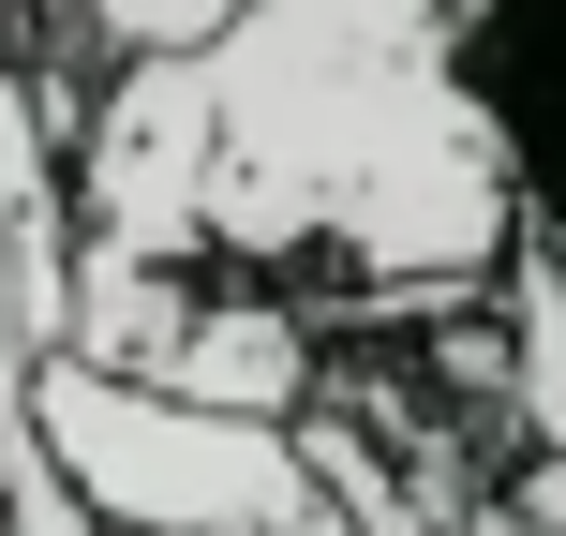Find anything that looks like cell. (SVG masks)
<instances>
[{
    "instance_id": "obj_1",
    "label": "cell",
    "mask_w": 566,
    "mask_h": 536,
    "mask_svg": "<svg viewBox=\"0 0 566 536\" xmlns=\"http://www.w3.org/2000/svg\"><path fill=\"white\" fill-rule=\"evenodd\" d=\"M478 45L492 0H239V30L209 45V254L239 283L343 269L358 313L402 328L507 298L537 195Z\"/></svg>"
},
{
    "instance_id": "obj_2",
    "label": "cell",
    "mask_w": 566,
    "mask_h": 536,
    "mask_svg": "<svg viewBox=\"0 0 566 536\" xmlns=\"http://www.w3.org/2000/svg\"><path fill=\"white\" fill-rule=\"evenodd\" d=\"M15 418L105 536H343L328 477L283 418H209V402L149 388V372H90V358H45Z\"/></svg>"
},
{
    "instance_id": "obj_3",
    "label": "cell",
    "mask_w": 566,
    "mask_h": 536,
    "mask_svg": "<svg viewBox=\"0 0 566 536\" xmlns=\"http://www.w3.org/2000/svg\"><path fill=\"white\" fill-rule=\"evenodd\" d=\"M209 179H224V105L209 60H119L75 135V254L119 269H224L209 254Z\"/></svg>"
},
{
    "instance_id": "obj_4",
    "label": "cell",
    "mask_w": 566,
    "mask_h": 536,
    "mask_svg": "<svg viewBox=\"0 0 566 536\" xmlns=\"http://www.w3.org/2000/svg\"><path fill=\"white\" fill-rule=\"evenodd\" d=\"M149 388L209 402V418H283L298 432L313 402H328V328H313V298H283V283H209V313L179 328V358L149 372Z\"/></svg>"
},
{
    "instance_id": "obj_5",
    "label": "cell",
    "mask_w": 566,
    "mask_h": 536,
    "mask_svg": "<svg viewBox=\"0 0 566 536\" xmlns=\"http://www.w3.org/2000/svg\"><path fill=\"white\" fill-rule=\"evenodd\" d=\"M492 105L522 135V195H537V254L566 269V0H492Z\"/></svg>"
},
{
    "instance_id": "obj_6",
    "label": "cell",
    "mask_w": 566,
    "mask_h": 536,
    "mask_svg": "<svg viewBox=\"0 0 566 536\" xmlns=\"http://www.w3.org/2000/svg\"><path fill=\"white\" fill-rule=\"evenodd\" d=\"M239 30V0H30V75L105 90L119 60H209Z\"/></svg>"
},
{
    "instance_id": "obj_7",
    "label": "cell",
    "mask_w": 566,
    "mask_h": 536,
    "mask_svg": "<svg viewBox=\"0 0 566 536\" xmlns=\"http://www.w3.org/2000/svg\"><path fill=\"white\" fill-rule=\"evenodd\" d=\"M492 313H507V432L566 462V269L537 254V239H522V269H507Z\"/></svg>"
}]
</instances>
